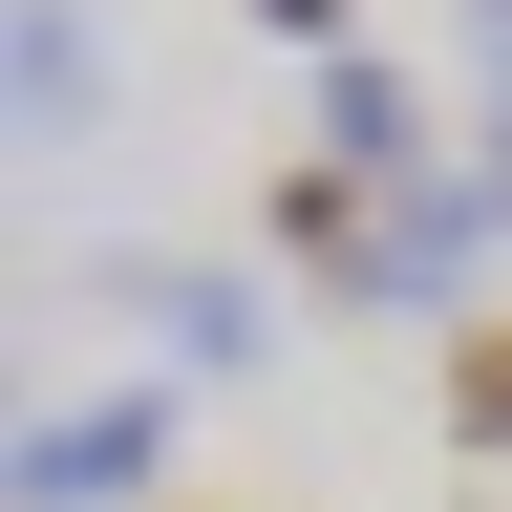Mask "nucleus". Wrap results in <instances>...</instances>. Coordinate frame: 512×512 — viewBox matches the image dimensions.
<instances>
[{"instance_id": "obj_1", "label": "nucleus", "mask_w": 512, "mask_h": 512, "mask_svg": "<svg viewBox=\"0 0 512 512\" xmlns=\"http://www.w3.org/2000/svg\"><path fill=\"white\" fill-rule=\"evenodd\" d=\"M171 470V384H107V406H43L22 427V512H128Z\"/></svg>"}, {"instance_id": "obj_2", "label": "nucleus", "mask_w": 512, "mask_h": 512, "mask_svg": "<svg viewBox=\"0 0 512 512\" xmlns=\"http://www.w3.org/2000/svg\"><path fill=\"white\" fill-rule=\"evenodd\" d=\"M491 171H427V192H384V235H363V299H470V256H491Z\"/></svg>"}, {"instance_id": "obj_3", "label": "nucleus", "mask_w": 512, "mask_h": 512, "mask_svg": "<svg viewBox=\"0 0 512 512\" xmlns=\"http://www.w3.org/2000/svg\"><path fill=\"white\" fill-rule=\"evenodd\" d=\"M320 171H363V192H427V86L384 43H342L320 64Z\"/></svg>"}, {"instance_id": "obj_4", "label": "nucleus", "mask_w": 512, "mask_h": 512, "mask_svg": "<svg viewBox=\"0 0 512 512\" xmlns=\"http://www.w3.org/2000/svg\"><path fill=\"white\" fill-rule=\"evenodd\" d=\"M128 299H150V342H171L192 384H214V363H256V342H278V299H256V278H214V256H150V278H128Z\"/></svg>"}, {"instance_id": "obj_5", "label": "nucleus", "mask_w": 512, "mask_h": 512, "mask_svg": "<svg viewBox=\"0 0 512 512\" xmlns=\"http://www.w3.org/2000/svg\"><path fill=\"white\" fill-rule=\"evenodd\" d=\"M86 107H107V22H86V0H22V128L64 150Z\"/></svg>"}, {"instance_id": "obj_6", "label": "nucleus", "mask_w": 512, "mask_h": 512, "mask_svg": "<svg viewBox=\"0 0 512 512\" xmlns=\"http://www.w3.org/2000/svg\"><path fill=\"white\" fill-rule=\"evenodd\" d=\"M448 427H470V448H512V320H491L470 363H448Z\"/></svg>"}, {"instance_id": "obj_7", "label": "nucleus", "mask_w": 512, "mask_h": 512, "mask_svg": "<svg viewBox=\"0 0 512 512\" xmlns=\"http://www.w3.org/2000/svg\"><path fill=\"white\" fill-rule=\"evenodd\" d=\"M256 22H278V43H320V64H342V0H256Z\"/></svg>"}, {"instance_id": "obj_8", "label": "nucleus", "mask_w": 512, "mask_h": 512, "mask_svg": "<svg viewBox=\"0 0 512 512\" xmlns=\"http://www.w3.org/2000/svg\"><path fill=\"white\" fill-rule=\"evenodd\" d=\"M491 22H512V0H491Z\"/></svg>"}]
</instances>
